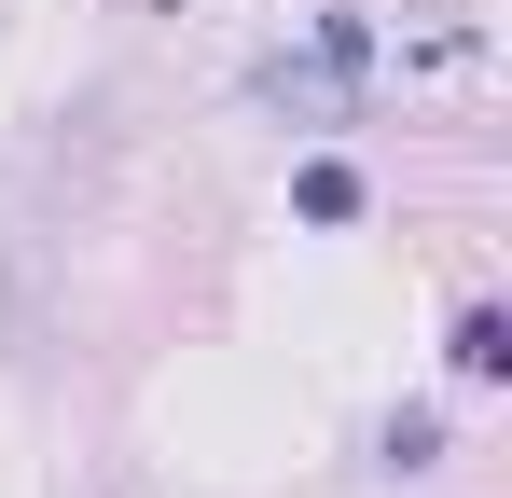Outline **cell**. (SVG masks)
Here are the masks:
<instances>
[{
	"instance_id": "6da1fadb",
	"label": "cell",
	"mask_w": 512,
	"mask_h": 498,
	"mask_svg": "<svg viewBox=\"0 0 512 498\" xmlns=\"http://www.w3.org/2000/svg\"><path fill=\"white\" fill-rule=\"evenodd\" d=\"M291 208H305V222H360V166L305 153V166H291Z\"/></svg>"
},
{
	"instance_id": "7a4b0ae2",
	"label": "cell",
	"mask_w": 512,
	"mask_h": 498,
	"mask_svg": "<svg viewBox=\"0 0 512 498\" xmlns=\"http://www.w3.org/2000/svg\"><path fill=\"white\" fill-rule=\"evenodd\" d=\"M443 360H457V374H471V388H485V374H512V319H499V305H471V319H457V346H443Z\"/></svg>"
},
{
	"instance_id": "3957f363",
	"label": "cell",
	"mask_w": 512,
	"mask_h": 498,
	"mask_svg": "<svg viewBox=\"0 0 512 498\" xmlns=\"http://www.w3.org/2000/svg\"><path fill=\"white\" fill-rule=\"evenodd\" d=\"M443 457V415H388V471H429Z\"/></svg>"
}]
</instances>
